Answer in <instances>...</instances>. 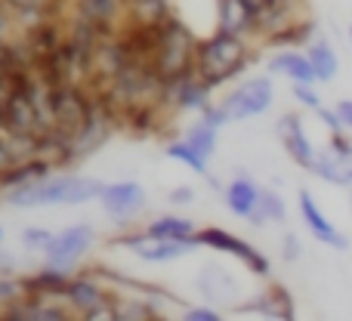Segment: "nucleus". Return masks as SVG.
I'll return each mask as SVG.
<instances>
[{"mask_svg":"<svg viewBox=\"0 0 352 321\" xmlns=\"http://www.w3.org/2000/svg\"><path fill=\"white\" fill-rule=\"evenodd\" d=\"M105 182L90 179V176H47V179L34 182L25 188H12L3 192V201L12 207H50V204H87V201L99 198Z\"/></svg>","mask_w":352,"mask_h":321,"instance_id":"f03ea898","label":"nucleus"},{"mask_svg":"<svg viewBox=\"0 0 352 321\" xmlns=\"http://www.w3.org/2000/svg\"><path fill=\"white\" fill-rule=\"evenodd\" d=\"M25 294L22 281H12V278H0V309H6L10 303H16L19 297Z\"/></svg>","mask_w":352,"mask_h":321,"instance_id":"cd10ccee","label":"nucleus"},{"mask_svg":"<svg viewBox=\"0 0 352 321\" xmlns=\"http://www.w3.org/2000/svg\"><path fill=\"white\" fill-rule=\"evenodd\" d=\"M306 56H309L312 68H316V78L318 84H328V80L337 78V71H340V56H337L334 43L328 41V37H312L309 43H306Z\"/></svg>","mask_w":352,"mask_h":321,"instance_id":"f3484780","label":"nucleus"},{"mask_svg":"<svg viewBox=\"0 0 352 321\" xmlns=\"http://www.w3.org/2000/svg\"><path fill=\"white\" fill-rule=\"evenodd\" d=\"M167 0H130V22L133 25H164L170 19Z\"/></svg>","mask_w":352,"mask_h":321,"instance_id":"412c9836","label":"nucleus"},{"mask_svg":"<svg viewBox=\"0 0 352 321\" xmlns=\"http://www.w3.org/2000/svg\"><path fill=\"white\" fill-rule=\"evenodd\" d=\"M12 22H16V16H12V10L6 6V0H0V43L6 41V34H10Z\"/></svg>","mask_w":352,"mask_h":321,"instance_id":"473e14b6","label":"nucleus"},{"mask_svg":"<svg viewBox=\"0 0 352 321\" xmlns=\"http://www.w3.org/2000/svg\"><path fill=\"white\" fill-rule=\"evenodd\" d=\"M53 238L56 235L50 229H43V225H28V229L22 232V244L28 250H37V254H43V250L53 244Z\"/></svg>","mask_w":352,"mask_h":321,"instance_id":"a878e982","label":"nucleus"},{"mask_svg":"<svg viewBox=\"0 0 352 321\" xmlns=\"http://www.w3.org/2000/svg\"><path fill=\"white\" fill-rule=\"evenodd\" d=\"M99 201H102L105 213H109L111 219H124V217H133V213L146 204V188L133 179L109 182V186L102 188V195H99Z\"/></svg>","mask_w":352,"mask_h":321,"instance_id":"9d476101","label":"nucleus"},{"mask_svg":"<svg viewBox=\"0 0 352 321\" xmlns=\"http://www.w3.org/2000/svg\"><path fill=\"white\" fill-rule=\"evenodd\" d=\"M65 300H68V306H72V309L80 312V318L90 316V312H96V309H109V306H115L111 294L105 291V287L99 285L96 278H87V275H78V278H72Z\"/></svg>","mask_w":352,"mask_h":321,"instance_id":"9b49d317","label":"nucleus"},{"mask_svg":"<svg viewBox=\"0 0 352 321\" xmlns=\"http://www.w3.org/2000/svg\"><path fill=\"white\" fill-rule=\"evenodd\" d=\"M0 244H3V225H0Z\"/></svg>","mask_w":352,"mask_h":321,"instance_id":"c9c22d12","label":"nucleus"},{"mask_svg":"<svg viewBox=\"0 0 352 321\" xmlns=\"http://www.w3.org/2000/svg\"><path fill=\"white\" fill-rule=\"evenodd\" d=\"M217 28L232 31V34H254L256 19L250 16V10L241 0H219L217 3Z\"/></svg>","mask_w":352,"mask_h":321,"instance_id":"6ab92c4d","label":"nucleus"},{"mask_svg":"<svg viewBox=\"0 0 352 321\" xmlns=\"http://www.w3.org/2000/svg\"><path fill=\"white\" fill-rule=\"evenodd\" d=\"M167 158L179 161L182 167H188L192 173L207 176V161H210V158H204V155H201L188 140H176V142H170V146H167Z\"/></svg>","mask_w":352,"mask_h":321,"instance_id":"5701e85b","label":"nucleus"},{"mask_svg":"<svg viewBox=\"0 0 352 321\" xmlns=\"http://www.w3.org/2000/svg\"><path fill=\"white\" fill-rule=\"evenodd\" d=\"M93 244H96V229H93V225H84V223L68 225V229H62L59 235L53 238V244L43 250V263L53 269H62V272H72L74 263L93 250Z\"/></svg>","mask_w":352,"mask_h":321,"instance_id":"423d86ee","label":"nucleus"},{"mask_svg":"<svg viewBox=\"0 0 352 321\" xmlns=\"http://www.w3.org/2000/svg\"><path fill=\"white\" fill-rule=\"evenodd\" d=\"M146 232L152 238H170V241H188V244H198V229H195L192 219H182V217H158L146 225Z\"/></svg>","mask_w":352,"mask_h":321,"instance_id":"aec40b11","label":"nucleus"},{"mask_svg":"<svg viewBox=\"0 0 352 321\" xmlns=\"http://www.w3.org/2000/svg\"><path fill=\"white\" fill-rule=\"evenodd\" d=\"M152 318H158L152 303H142V300H136V303H115V321H152Z\"/></svg>","mask_w":352,"mask_h":321,"instance_id":"393cba45","label":"nucleus"},{"mask_svg":"<svg viewBox=\"0 0 352 321\" xmlns=\"http://www.w3.org/2000/svg\"><path fill=\"white\" fill-rule=\"evenodd\" d=\"M96 99L90 93L80 90V84H59L50 90V111H53V127L62 133L74 136L87 121H90Z\"/></svg>","mask_w":352,"mask_h":321,"instance_id":"39448f33","label":"nucleus"},{"mask_svg":"<svg viewBox=\"0 0 352 321\" xmlns=\"http://www.w3.org/2000/svg\"><path fill=\"white\" fill-rule=\"evenodd\" d=\"M167 198H170V204H192L195 192H192V186H179V188H173Z\"/></svg>","mask_w":352,"mask_h":321,"instance_id":"72a5a7b5","label":"nucleus"},{"mask_svg":"<svg viewBox=\"0 0 352 321\" xmlns=\"http://www.w3.org/2000/svg\"><path fill=\"white\" fill-rule=\"evenodd\" d=\"M68 285H72L68 272H62V269H53V266H43V272H37V275H31V278L22 281L25 294H34V297H41V300L65 297Z\"/></svg>","mask_w":352,"mask_h":321,"instance_id":"a211bd4d","label":"nucleus"},{"mask_svg":"<svg viewBox=\"0 0 352 321\" xmlns=\"http://www.w3.org/2000/svg\"><path fill=\"white\" fill-rule=\"evenodd\" d=\"M127 12H130V0H74V16L93 22L109 37Z\"/></svg>","mask_w":352,"mask_h":321,"instance_id":"f8f14e48","label":"nucleus"},{"mask_svg":"<svg viewBox=\"0 0 352 321\" xmlns=\"http://www.w3.org/2000/svg\"><path fill=\"white\" fill-rule=\"evenodd\" d=\"M217 133H219V127H213V124H207L204 118H201V121L186 133V140L192 142V146L198 148V152L204 155V158H210V155L217 152V140H219Z\"/></svg>","mask_w":352,"mask_h":321,"instance_id":"b1692460","label":"nucleus"},{"mask_svg":"<svg viewBox=\"0 0 352 321\" xmlns=\"http://www.w3.org/2000/svg\"><path fill=\"white\" fill-rule=\"evenodd\" d=\"M287 219V204L285 198H281L275 188H263L260 195V210L254 213V219L250 223L254 225H266V223H285Z\"/></svg>","mask_w":352,"mask_h":321,"instance_id":"4be33fe9","label":"nucleus"},{"mask_svg":"<svg viewBox=\"0 0 352 321\" xmlns=\"http://www.w3.org/2000/svg\"><path fill=\"white\" fill-rule=\"evenodd\" d=\"M248 62H250L248 37L232 34V31H223V28H217L210 37L198 41V47H195V74L210 90L238 78L248 68Z\"/></svg>","mask_w":352,"mask_h":321,"instance_id":"f257e3e1","label":"nucleus"},{"mask_svg":"<svg viewBox=\"0 0 352 321\" xmlns=\"http://www.w3.org/2000/svg\"><path fill=\"white\" fill-rule=\"evenodd\" d=\"M291 96L297 99V105H303V109H309V111H316L318 105H322V96H318L316 84H294Z\"/></svg>","mask_w":352,"mask_h":321,"instance_id":"bb28decb","label":"nucleus"},{"mask_svg":"<svg viewBox=\"0 0 352 321\" xmlns=\"http://www.w3.org/2000/svg\"><path fill=\"white\" fill-rule=\"evenodd\" d=\"M269 71L287 78L291 84H318L316 68H312L306 49H281L269 59Z\"/></svg>","mask_w":352,"mask_h":321,"instance_id":"4468645a","label":"nucleus"},{"mask_svg":"<svg viewBox=\"0 0 352 321\" xmlns=\"http://www.w3.org/2000/svg\"><path fill=\"white\" fill-rule=\"evenodd\" d=\"M300 256H303V244H300V238L294 235V232H287V235L281 238V260L297 263Z\"/></svg>","mask_w":352,"mask_h":321,"instance_id":"c85d7f7f","label":"nucleus"},{"mask_svg":"<svg viewBox=\"0 0 352 321\" xmlns=\"http://www.w3.org/2000/svg\"><path fill=\"white\" fill-rule=\"evenodd\" d=\"M309 173H316L318 179H324L328 186H352V158H343L334 148L324 146L322 152H316V161H312Z\"/></svg>","mask_w":352,"mask_h":321,"instance_id":"dca6fc26","label":"nucleus"},{"mask_svg":"<svg viewBox=\"0 0 352 321\" xmlns=\"http://www.w3.org/2000/svg\"><path fill=\"white\" fill-rule=\"evenodd\" d=\"M260 195H263V188L256 186L248 173H238L235 179L226 186V204H229V210L235 213V217L250 223L254 213L260 210Z\"/></svg>","mask_w":352,"mask_h":321,"instance_id":"ddd939ff","label":"nucleus"},{"mask_svg":"<svg viewBox=\"0 0 352 321\" xmlns=\"http://www.w3.org/2000/svg\"><path fill=\"white\" fill-rule=\"evenodd\" d=\"M275 102V84L266 74H256L248 78L244 84H238L235 90H229L217 105H207L204 109V121L213 127H226V124L235 121H250V118H260L272 109Z\"/></svg>","mask_w":352,"mask_h":321,"instance_id":"20e7f679","label":"nucleus"},{"mask_svg":"<svg viewBox=\"0 0 352 321\" xmlns=\"http://www.w3.org/2000/svg\"><path fill=\"white\" fill-rule=\"evenodd\" d=\"M12 164H16V152H12V146H10V136L0 133V173L10 170Z\"/></svg>","mask_w":352,"mask_h":321,"instance_id":"2f4dec72","label":"nucleus"},{"mask_svg":"<svg viewBox=\"0 0 352 321\" xmlns=\"http://www.w3.org/2000/svg\"><path fill=\"white\" fill-rule=\"evenodd\" d=\"M241 3H244V6H248V10H250V16H254V19H260L263 12H266L269 6L275 3V0H241Z\"/></svg>","mask_w":352,"mask_h":321,"instance_id":"f704fd0d","label":"nucleus"},{"mask_svg":"<svg viewBox=\"0 0 352 321\" xmlns=\"http://www.w3.org/2000/svg\"><path fill=\"white\" fill-rule=\"evenodd\" d=\"M278 140L281 146H285V152L291 155V161L297 164V167L309 170L312 161H316V152L318 148L312 146V140L306 136V127H303V118L297 115V111H287L285 118L278 121Z\"/></svg>","mask_w":352,"mask_h":321,"instance_id":"1a4fd4ad","label":"nucleus"},{"mask_svg":"<svg viewBox=\"0 0 352 321\" xmlns=\"http://www.w3.org/2000/svg\"><path fill=\"white\" fill-rule=\"evenodd\" d=\"M349 41H352V28H349Z\"/></svg>","mask_w":352,"mask_h":321,"instance_id":"4c0bfd02","label":"nucleus"},{"mask_svg":"<svg viewBox=\"0 0 352 321\" xmlns=\"http://www.w3.org/2000/svg\"><path fill=\"white\" fill-rule=\"evenodd\" d=\"M297 204H300V217H303L306 229H309V235L316 238V241L328 244V247H334V250H346L349 247V238L343 235V232L337 229L328 217H324L322 207H318V201L312 198L306 188L297 195Z\"/></svg>","mask_w":352,"mask_h":321,"instance_id":"6e6552de","label":"nucleus"},{"mask_svg":"<svg viewBox=\"0 0 352 321\" xmlns=\"http://www.w3.org/2000/svg\"><path fill=\"white\" fill-rule=\"evenodd\" d=\"M198 244L238 256V260H241L254 275H260V278H269V272H272V263L266 260V254H260L254 244H248L244 238L232 235V232H226V229H217V225H210V229H201L198 232Z\"/></svg>","mask_w":352,"mask_h":321,"instance_id":"0eeeda50","label":"nucleus"},{"mask_svg":"<svg viewBox=\"0 0 352 321\" xmlns=\"http://www.w3.org/2000/svg\"><path fill=\"white\" fill-rule=\"evenodd\" d=\"M238 312H254V316H266V318H281V321H291L297 318V309H294V297L285 291L281 285H272L266 294H260L256 300L244 303Z\"/></svg>","mask_w":352,"mask_h":321,"instance_id":"2eb2a0df","label":"nucleus"},{"mask_svg":"<svg viewBox=\"0 0 352 321\" xmlns=\"http://www.w3.org/2000/svg\"><path fill=\"white\" fill-rule=\"evenodd\" d=\"M195 47H198L195 31L176 16H170L164 25H158V41H155L148 65L155 68V74L164 84H173L186 74H195Z\"/></svg>","mask_w":352,"mask_h":321,"instance_id":"7ed1b4c3","label":"nucleus"},{"mask_svg":"<svg viewBox=\"0 0 352 321\" xmlns=\"http://www.w3.org/2000/svg\"><path fill=\"white\" fill-rule=\"evenodd\" d=\"M316 118L324 124V127H328V133H334V130H346V127H343V121H340V115H337V109H324V105H318Z\"/></svg>","mask_w":352,"mask_h":321,"instance_id":"c756f323","label":"nucleus"},{"mask_svg":"<svg viewBox=\"0 0 352 321\" xmlns=\"http://www.w3.org/2000/svg\"><path fill=\"white\" fill-rule=\"evenodd\" d=\"M182 318L186 321H219L223 316H219L217 309H207V306H192V309L182 312Z\"/></svg>","mask_w":352,"mask_h":321,"instance_id":"7c9ffc66","label":"nucleus"},{"mask_svg":"<svg viewBox=\"0 0 352 321\" xmlns=\"http://www.w3.org/2000/svg\"><path fill=\"white\" fill-rule=\"evenodd\" d=\"M349 207H352V186H349Z\"/></svg>","mask_w":352,"mask_h":321,"instance_id":"e433bc0d","label":"nucleus"}]
</instances>
